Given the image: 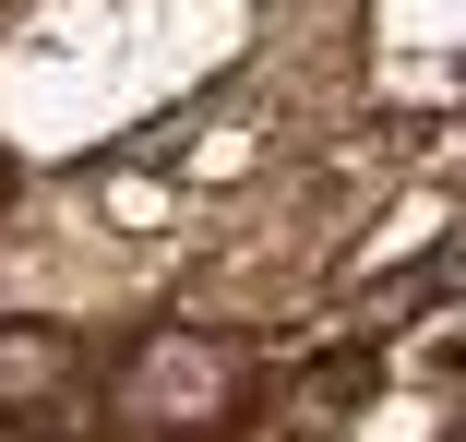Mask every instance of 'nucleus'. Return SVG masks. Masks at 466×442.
<instances>
[{
    "instance_id": "1",
    "label": "nucleus",
    "mask_w": 466,
    "mask_h": 442,
    "mask_svg": "<svg viewBox=\"0 0 466 442\" xmlns=\"http://www.w3.org/2000/svg\"><path fill=\"white\" fill-rule=\"evenodd\" d=\"M251 407H263V371L216 323H156L108 371V430L120 442H239Z\"/></svg>"
},
{
    "instance_id": "2",
    "label": "nucleus",
    "mask_w": 466,
    "mask_h": 442,
    "mask_svg": "<svg viewBox=\"0 0 466 442\" xmlns=\"http://www.w3.org/2000/svg\"><path fill=\"white\" fill-rule=\"evenodd\" d=\"M84 383H96V359H84L72 323H36V311L0 323V430H48V418H72Z\"/></svg>"
}]
</instances>
